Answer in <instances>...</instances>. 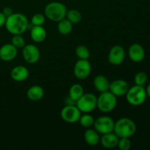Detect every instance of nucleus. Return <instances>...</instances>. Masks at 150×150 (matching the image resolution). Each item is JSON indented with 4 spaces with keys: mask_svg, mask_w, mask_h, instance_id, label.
Returning a JSON list of instances; mask_svg holds the SVG:
<instances>
[{
    "mask_svg": "<svg viewBox=\"0 0 150 150\" xmlns=\"http://www.w3.org/2000/svg\"><path fill=\"white\" fill-rule=\"evenodd\" d=\"M6 29L9 33L14 35H22L28 29L29 21L25 15L20 13H13L6 18Z\"/></svg>",
    "mask_w": 150,
    "mask_h": 150,
    "instance_id": "nucleus-1",
    "label": "nucleus"
},
{
    "mask_svg": "<svg viewBox=\"0 0 150 150\" xmlns=\"http://www.w3.org/2000/svg\"><path fill=\"white\" fill-rule=\"evenodd\" d=\"M136 132V125L131 119L123 117L114 123V133L119 138H130Z\"/></svg>",
    "mask_w": 150,
    "mask_h": 150,
    "instance_id": "nucleus-2",
    "label": "nucleus"
},
{
    "mask_svg": "<svg viewBox=\"0 0 150 150\" xmlns=\"http://www.w3.org/2000/svg\"><path fill=\"white\" fill-rule=\"evenodd\" d=\"M67 9L63 3L59 1H51L45 7L44 14L49 20L54 22H59L65 18Z\"/></svg>",
    "mask_w": 150,
    "mask_h": 150,
    "instance_id": "nucleus-3",
    "label": "nucleus"
},
{
    "mask_svg": "<svg viewBox=\"0 0 150 150\" xmlns=\"http://www.w3.org/2000/svg\"><path fill=\"white\" fill-rule=\"evenodd\" d=\"M117 104V97L109 90L101 92L97 98V108L103 113L111 112L116 108Z\"/></svg>",
    "mask_w": 150,
    "mask_h": 150,
    "instance_id": "nucleus-4",
    "label": "nucleus"
},
{
    "mask_svg": "<svg viewBox=\"0 0 150 150\" xmlns=\"http://www.w3.org/2000/svg\"><path fill=\"white\" fill-rule=\"evenodd\" d=\"M126 100L130 105L133 106H139L146 101V92L143 86L136 85L129 88L126 93Z\"/></svg>",
    "mask_w": 150,
    "mask_h": 150,
    "instance_id": "nucleus-5",
    "label": "nucleus"
},
{
    "mask_svg": "<svg viewBox=\"0 0 150 150\" xmlns=\"http://www.w3.org/2000/svg\"><path fill=\"white\" fill-rule=\"evenodd\" d=\"M97 97L92 93L83 94L76 101V105L81 112L90 113L97 108Z\"/></svg>",
    "mask_w": 150,
    "mask_h": 150,
    "instance_id": "nucleus-6",
    "label": "nucleus"
},
{
    "mask_svg": "<svg viewBox=\"0 0 150 150\" xmlns=\"http://www.w3.org/2000/svg\"><path fill=\"white\" fill-rule=\"evenodd\" d=\"M114 123L115 122L111 117L108 116H103L95 120L93 125L94 129L102 135L111 133L114 132Z\"/></svg>",
    "mask_w": 150,
    "mask_h": 150,
    "instance_id": "nucleus-7",
    "label": "nucleus"
},
{
    "mask_svg": "<svg viewBox=\"0 0 150 150\" xmlns=\"http://www.w3.org/2000/svg\"><path fill=\"white\" fill-rule=\"evenodd\" d=\"M81 112L76 105H66L62 109L60 116L63 121L69 124H73L79 122Z\"/></svg>",
    "mask_w": 150,
    "mask_h": 150,
    "instance_id": "nucleus-8",
    "label": "nucleus"
},
{
    "mask_svg": "<svg viewBox=\"0 0 150 150\" xmlns=\"http://www.w3.org/2000/svg\"><path fill=\"white\" fill-rule=\"evenodd\" d=\"M92 71V66L88 59H79L74 65L73 73L77 79L84 80L87 79Z\"/></svg>",
    "mask_w": 150,
    "mask_h": 150,
    "instance_id": "nucleus-9",
    "label": "nucleus"
},
{
    "mask_svg": "<svg viewBox=\"0 0 150 150\" xmlns=\"http://www.w3.org/2000/svg\"><path fill=\"white\" fill-rule=\"evenodd\" d=\"M22 56L25 61L30 64L38 62L40 58V52L38 47L34 44L25 45L22 50Z\"/></svg>",
    "mask_w": 150,
    "mask_h": 150,
    "instance_id": "nucleus-10",
    "label": "nucleus"
},
{
    "mask_svg": "<svg viewBox=\"0 0 150 150\" xmlns=\"http://www.w3.org/2000/svg\"><path fill=\"white\" fill-rule=\"evenodd\" d=\"M125 58V51L123 47L116 45L111 48L108 52V61L113 65H120L124 62Z\"/></svg>",
    "mask_w": 150,
    "mask_h": 150,
    "instance_id": "nucleus-11",
    "label": "nucleus"
},
{
    "mask_svg": "<svg viewBox=\"0 0 150 150\" xmlns=\"http://www.w3.org/2000/svg\"><path fill=\"white\" fill-rule=\"evenodd\" d=\"M129 88L130 86L127 81L122 79H117L110 83L109 91L116 97H120L125 95Z\"/></svg>",
    "mask_w": 150,
    "mask_h": 150,
    "instance_id": "nucleus-12",
    "label": "nucleus"
},
{
    "mask_svg": "<svg viewBox=\"0 0 150 150\" xmlns=\"http://www.w3.org/2000/svg\"><path fill=\"white\" fill-rule=\"evenodd\" d=\"M128 56L130 60L133 62H141L144 59L145 51L142 45L133 43L129 48Z\"/></svg>",
    "mask_w": 150,
    "mask_h": 150,
    "instance_id": "nucleus-13",
    "label": "nucleus"
},
{
    "mask_svg": "<svg viewBox=\"0 0 150 150\" xmlns=\"http://www.w3.org/2000/svg\"><path fill=\"white\" fill-rule=\"evenodd\" d=\"M18 55V48L13 44L7 43L0 48V59L4 62H10L14 59Z\"/></svg>",
    "mask_w": 150,
    "mask_h": 150,
    "instance_id": "nucleus-14",
    "label": "nucleus"
},
{
    "mask_svg": "<svg viewBox=\"0 0 150 150\" xmlns=\"http://www.w3.org/2000/svg\"><path fill=\"white\" fill-rule=\"evenodd\" d=\"M29 70L25 66L18 65L13 67L10 72L12 79L16 82H22L29 78Z\"/></svg>",
    "mask_w": 150,
    "mask_h": 150,
    "instance_id": "nucleus-15",
    "label": "nucleus"
},
{
    "mask_svg": "<svg viewBox=\"0 0 150 150\" xmlns=\"http://www.w3.org/2000/svg\"><path fill=\"white\" fill-rule=\"evenodd\" d=\"M119 139L120 138L114 132H111L103 135L100 139V143L102 146L106 149H113L117 146Z\"/></svg>",
    "mask_w": 150,
    "mask_h": 150,
    "instance_id": "nucleus-16",
    "label": "nucleus"
},
{
    "mask_svg": "<svg viewBox=\"0 0 150 150\" xmlns=\"http://www.w3.org/2000/svg\"><path fill=\"white\" fill-rule=\"evenodd\" d=\"M30 36L34 42L40 43L46 38V31L42 26H33L30 29Z\"/></svg>",
    "mask_w": 150,
    "mask_h": 150,
    "instance_id": "nucleus-17",
    "label": "nucleus"
},
{
    "mask_svg": "<svg viewBox=\"0 0 150 150\" xmlns=\"http://www.w3.org/2000/svg\"><path fill=\"white\" fill-rule=\"evenodd\" d=\"M45 92L42 86L39 85H33L28 89L26 92V97L32 101L40 100L43 98Z\"/></svg>",
    "mask_w": 150,
    "mask_h": 150,
    "instance_id": "nucleus-18",
    "label": "nucleus"
},
{
    "mask_svg": "<svg viewBox=\"0 0 150 150\" xmlns=\"http://www.w3.org/2000/svg\"><path fill=\"white\" fill-rule=\"evenodd\" d=\"M83 137H84L85 142L89 146H95L100 143V137L99 136V133L96 130L91 127L86 128V130L84 132Z\"/></svg>",
    "mask_w": 150,
    "mask_h": 150,
    "instance_id": "nucleus-19",
    "label": "nucleus"
},
{
    "mask_svg": "<svg viewBox=\"0 0 150 150\" xmlns=\"http://www.w3.org/2000/svg\"><path fill=\"white\" fill-rule=\"evenodd\" d=\"M94 86L97 91L99 92H104L109 90L110 82L105 76L103 75H98L94 79Z\"/></svg>",
    "mask_w": 150,
    "mask_h": 150,
    "instance_id": "nucleus-20",
    "label": "nucleus"
},
{
    "mask_svg": "<svg viewBox=\"0 0 150 150\" xmlns=\"http://www.w3.org/2000/svg\"><path fill=\"white\" fill-rule=\"evenodd\" d=\"M83 92V88L81 85L79 83H74L69 89V97L76 102L83 95L84 93Z\"/></svg>",
    "mask_w": 150,
    "mask_h": 150,
    "instance_id": "nucleus-21",
    "label": "nucleus"
},
{
    "mask_svg": "<svg viewBox=\"0 0 150 150\" xmlns=\"http://www.w3.org/2000/svg\"><path fill=\"white\" fill-rule=\"evenodd\" d=\"M59 32L62 35H67L73 30V23L67 20V18H64L58 22Z\"/></svg>",
    "mask_w": 150,
    "mask_h": 150,
    "instance_id": "nucleus-22",
    "label": "nucleus"
},
{
    "mask_svg": "<svg viewBox=\"0 0 150 150\" xmlns=\"http://www.w3.org/2000/svg\"><path fill=\"white\" fill-rule=\"evenodd\" d=\"M66 18L70 21L73 24H76L79 23L81 21L82 16L81 13L76 9H70L67 10L66 13Z\"/></svg>",
    "mask_w": 150,
    "mask_h": 150,
    "instance_id": "nucleus-23",
    "label": "nucleus"
},
{
    "mask_svg": "<svg viewBox=\"0 0 150 150\" xmlns=\"http://www.w3.org/2000/svg\"><path fill=\"white\" fill-rule=\"evenodd\" d=\"M94 122H95V119L92 115L89 114V113H84L83 115L81 114L79 120V122L80 123L81 125L85 128H89L92 127Z\"/></svg>",
    "mask_w": 150,
    "mask_h": 150,
    "instance_id": "nucleus-24",
    "label": "nucleus"
},
{
    "mask_svg": "<svg viewBox=\"0 0 150 150\" xmlns=\"http://www.w3.org/2000/svg\"><path fill=\"white\" fill-rule=\"evenodd\" d=\"M76 54L79 59H88L90 56V52L87 47L80 45L76 48Z\"/></svg>",
    "mask_w": 150,
    "mask_h": 150,
    "instance_id": "nucleus-25",
    "label": "nucleus"
},
{
    "mask_svg": "<svg viewBox=\"0 0 150 150\" xmlns=\"http://www.w3.org/2000/svg\"><path fill=\"white\" fill-rule=\"evenodd\" d=\"M45 22V15L36 13L31 18L30 23L32 26H42Z\"/></svg>",
    "mask_w": 150,
    "mask_h": 150,
    "instance_id": "nucleus-26",
    "label": "nucleus"
},
{
    "mask_svg": "<svg viewBox=\"0 0 150 150\" xmlns=\"http://www.w3.org/2000/svg\"><path fill=\"white\" fill-rule=\"evenodd\" d=\"M11 44H13L16 48H23L26 45V42L21 35H14L12 38Z\"/></svg>",
    "mask_w": 150,
    "mask_h": 150,
    "instance_id": "nucleus-27",
    "label": "nucleus"
},
{
    "mask_svg": "<svg viewBox=\"0 0 150 150\" xmlns=\"http://www.w3.org/2000/svg\"><path fill=\"white\" fill-rule=\"evenodd\" d=\"M148 79V76L146 73L144 72H139L136 73V75L134 77V82L136 85L139 86H144L145 83H146Z\"/></svg>",
    "mask_w": 150,
    "mask_h": 150,
    "instance_id": "nucleus-28",
    "label": "nucleus"
},
{
    "mask_svg": "<svg viewBox=\"0 0 150 150\" xmlns=\"http://www.w3.org/2000/svg\"><path fill=\"white\" fill-rule=\"evenodd\" d=\"M117 147L120 150H129L131 147V142L129 138H120Z\"/></svg>",
    "mask_w": 150,
    "mask_h": 150,
    "instance_id": "nucleus-29",
    "label": "nucleus"
},
{
    "mask_svg": "<svg viewBox=\"0 0 150 150\" xmlns=\"http://www.w3.org/2000/svg\"><path fill=\"white\" fill-rule=\"evenodd\" d=\"M1 13L4 14V16H5L6 18H7V17H9L10 16H11V15L13 13V10H12V8L10 7H4V8H3L2 12H1Z\"/></svg>",
    "mask_w": 150,
    "mask_h": 150,
    "instance_id": "nucleus-30",
    "label": "nucleus"
},
{
    "mask_svg": "<svg viewBox=\"0 0 150 150\" xmlns=\"http://www.w3.org/2000/svg\"><path fill=\"white\" fill-rule=\"evenodd\" d=\"M6 18H7L4 16V14H3L1 12H0V28H1V26H4L6 22Z\"/></svg>",
    "mask_w": 150,
    "mask_h": 150,
    "instance_id": "nucleus-31",
    "label": "nucleus"
},
{
    "mask_svg": "<svg viewBox=\"0 0 150 150\" xmlns=\"http://www.w3.org/2000/svg\"><path fill=\"white\" fill-rule=\"evenodd\" d=\"M76 101L73 100L70 97H67L65 100V103L66 105H76Z\"/></svg>",
    "mask_w": 150,
    "mask_h": 150,
    "instance_id": "nucleus-32",
    "label": "nucleus"
},
{
    "mask_svg": "<svg viewBox=\"0 0 150 150\" xmlns=\"http://www.w3.org/2000/svg\"><path fill=\"white\" fill-rule=\"evenodd\" d=\"M146 96L150 99V83L147 86L146 89Z\"/></svg>",
    "mask_w": 150,
    "mask_h": 150,
    "instance_id": "nucleus-33",
    "label": "nucleus"
}]
</instances>
